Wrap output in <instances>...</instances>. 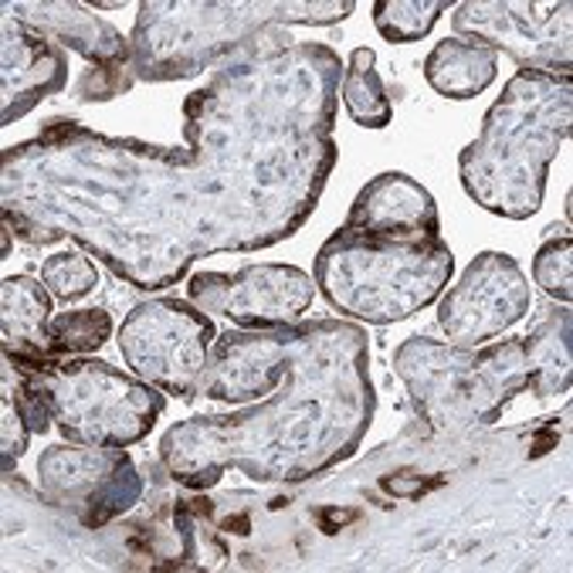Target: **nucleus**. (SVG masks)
<instances>
[{
    "instance_id": "1",
    "label": "nucleus",
    "mask_w": 573,
    "mask_h": 573,
    "mask_svg": "<svg viewBox=\"0 0 573 573\" xmlns=\"http://www.w3.org/2000/svg\"><path fill=\"white\" fill-rule=\"evenodd\" d=\"M61 326L68 330V336H61V346L68 349H92L102 346V340L110 336V316L92 309V312H76L68 316Z\"/></svg>"
}]
</instances>
